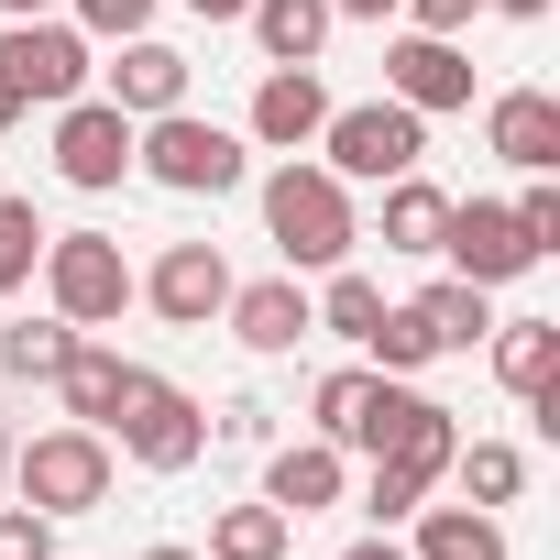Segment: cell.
Returning a JSON list of instances; mask_svg holds the SVG:
<instances>
[{
	"label": "cell",
	"mask_w": 560,
	"mask_h": 560,
	"mask_svg": "<svg viewBox=\"0 0 560 560\" xmlns=\"http://www.w3.org/2000/svg\"><path fill=\"white\" fill-rule=\"evenodd\" d=\"M264 231H275V253H287V275H330V264H352V242H363L352 187H341L330 165H298V154L264 176Z\"/></svg>",
	"instance_id": "1"
},
{
	"label": "cell",
	"mask_w": 560,
	"mask_h": 560,
	"mask_svg": "<svg viewBox=\"0 0 560 560\" xmlns=\"http://www.w3.org/2000/svg\"><path fill=\"white\" fill-rule=\"evenodd\" d=\"M132 176H154L165 198H231V187H253V143L231 121L154 110V121H132Z\"/></svg>",
	"instance_id": "2"
},
{
	"label": "cell",
	"mask_w": 560,
	"mask_h": 560,
	"mask_svg": "<svg viewBox=\"0 0 560 560\" xmlns=\"http://www.w3.org/2000/svg\"><path fill=\"white\" fill-rule=\"evenodd\" d=\"M0 472H12V494H23L34 516H100V505H110V483H121V451H110L100 429H78V418H67V429L23 440Z\"/></svg>",
	"instance_id": "3"
},
{
	"label": "cell",
	"mask_w": 560,
	"mask_h": 560,
	"mask_svg": "<svg viewBox=\"0 0 560 560\" xmlns=\"http://www.w3.org/2000/svg\"><path fill=\"white\" fill-rule=\"evenodd\" d=\"M341 187H385V176H418V154H429V121L407 110V100H330V121H319V143H308Z\"/></svg>",
	"instance_id": "4"
},
{
	"label": "cell",
	"mask_w": 560,
	"mask_h": 560,
	"mask_svg": "<svg viewBox=\"0 0 560 560\" xmlns=\"http://www.w3.org/2000/svg\"><path fill=\"white\" fill-rule=\"evenodd\" d=\"M100 440H121V462L132 472H187L198 451H209V407L187 396V385H165V374H121V407H110V429Z\"/></svg>",
	"instance_id": "5"
},
{
	"label": "cell",
	"mask_w": 560,
	"mask_h": 560,
	"mask_svg": "<svg viewBox=\"0 0 560 560\" xmlns=\"http://www.w3.org/2000/svg\"><path fill=\"white\" fill-rule=\"evenodd\" d=\"M451 451H462V418H451L440 396H418V407L396 418V440L374 451V483H363V516H374V527H407V516L429 505V483L451 472Z\"/></svg>",
	"instance_id": "6"
},
{
	"label": "cell",
	"mask_w": 560,
	"mask_h": 560,
	"mask_svg": "<svg viewBox=\"0 0 560 560\" xmlns=\"http://www.w3.org/2000/svg\"><path fill=\"white\" fill-rule=\"evenodd\" d=\"M34 275H45V308H56L67 330H110V319L132 308V264H121L110 231H56Z\"/></svg>",
	"instance_id": "7"
},
{
	"label": "cell",
	"mask_w": 560,
	"mask_h": 560,
	"mask_svg": "<svg viewBox=\"0 0 560 560\" xmlns=\"http://www.w3.org/2000/svg\"><path fill=\"white\" fill-rule=\"evenodd\" d=\"M89 78H100V67H89V34H78L67 12L0 23V100H12V110H67Z\"/></svg>",
	"instance_id": "8"
},
{
	"label": "cell",
	"mask_w": 560,
	"mask_h": 560,
	"mask_svg": "<svg viewBox=\"0 0 560 560\" xmlns=\"http://www.w3.org/2000/svg\"><path fill=\"white\" fill-rule=\"evenodd\" d=\"M407 407H418V385H407V374L341 363V374H319V396H308V440H330V451H385Z\"/></svg>",
	"instance_id": "9"
},
{
	"label": "cell",
	"mask_w": 560,
	"mask_h": 560,
	"mask_svg": "<svg viewBox=\"0 0 560 560\" xmlns=\"http://www.w3.org/2000/svg\"><path fill=\"white\" fill-rule=\"evenodd\" d=\"M56 176L89 187V198H110V187L132 176V110H110L100 89H78V100L56 110Z\"/></svg>",
	"instance_id": "10"
},
{
	"label": "cell",
	"mask_w": 560,
	"mask_h": 560,
	"mask_svg": "<svg viewBox=\"0 0 560 560\" xmlns=\"http://www.w3.org/2000/svg\"><path fill=\"white\" fill-rule=\"evenodd\" d=\"M132 298H143L165 330H209V319L231 308V264H220V242H165L154 275H132Z\"/></svg>",
	"instance_id": "11"
},
{
	"label": "cell",
	"mask_w": 560,
	"mask_h": 560,
	"mask_svg": "<svg viewBox=\"0 0 560 560\" xmlns=\"http://www.w3.org/2000/svg\"><path fill=\"white\" fill-rule=\"evenodd\" d=\"M440 264L472 275V287H516L538 253H527V231H516L505 198H451V220H440Z\"/></svg>",
	"instance_id": "12"
},
{
	"label": "cell",
	"mask_w": 560,
	"mask_h": 560,
	"mask_svg": "<svg viewBox=\"0 0 560 560\" xmlns=\"http://www.w3.org/2000/svg\"><path fill=\"white\" fill-rule=\"evenodd\" d=\"M385 100H407L418 121L472 110V56H462V34H396V45H385Z\"/></svg>",
	"instance_id": "13"
},
{
	"label": "cell",
	"mask_w": 560,
	"mask_h": 560,
	"mask_svg": "<svg viewBox=\"0 0 560 560\" xmlns=\"http://www.w3.org/2000/svg\"><path fill=\"white\" fill-rule=\"evenodd\" d=\"M319 121H330L319 67H264V89H253V110H242V143H264V154H308Z\"/></svg>",
	"instance_id": "14"
},
{
	"label": "cell",
	"mask_w": 560,
	"mask_h": 560,
	"mask_svg": "<svg viewBox=\"0 0 560 560\" xmlns=\"http://www.w3.org/2000/svg\"><path fill=\"white\" fill-rule=\"evenodd\" d=\"M220 330L242 341V352H298L319 319H308V275H253V287H231V308H220Z\"/></svg>",
	"instance_id": "15"
},
{
	"label": "cell",
	"mask_w": 560,
	"mask_h": 560,
	"mask_svg": "<svg viewBox=\"0 0 560 560\" xmlns=\"http://www.w3.org/2000/svg\"><path fill=\"white\" fill-rule=\"evenodd\" d=\"M483 143H494L516 176H560V100H549V89H494V100H483Z\"/></svg>",
	"instance_id": "16"
},
{
	"label": "cell",
	"mask_w": 560,
	"mask_h": 560,
	"mask_svg": "<svg viewBox=\"0 0 560 560\" xmlns=\"http://www.w3.org/2000/svg\"><path fill=\"white\" fill-rule=\"evenodd\" d=\"M110 89V110H132V121H154V110H187V56L165 45V34H121V67H100Z\"/></svg>",
	"instance_id": "17"
},
{
	"label": "cell",
	"mask_w": 560,
	"mask_h": 560,
	"mask_svg": "<svg viewBox=\"0 0 560 560\" xmlns=\"http://www.w3.org/2000/svg\"><path fill=\"white\" fill-rule=\"evenodd\" d=\"M341 494H352V462H341L330 440H287V451L264 462V505H275V516H330Z\"/></svg>",
	"instance_id": "18"
},
{
	"label": "cell",
	"mask_w": 560,
	"mask_h": 560,
	"mask_svg": "<svg viewBox=\"0 0 560 560\" xmlns=\"http://www.w3.org/2000/svg\"><path fill=\"white\" fill-rule=\"evenodd\" d=\"M483 341H494V385H505L516 407H538V396L560 385V319H494Z\"/></svg>",
	"instance_id": "19"
},
{
	"label": "cell",
	"mask_w": 560,
	"mask_h": 560,
	"mask_svg": "<svg viewBox=\"0 0 560 560\" xmlns=\"http://www.w3.org/2000/svg\"><path fill=\"white\" fill-rule=\"evenodd\" d=\"M407 308H418L429 352H472V341L494 330V287H472V275H429V287H418Z\"/></svg>",
	"instance_id": "20"
},
{
	"label": "cell",
	"mask_w": 560,
	"mask_h": 560,
	"mask_svg": "<svg viewBox=\"0 0 560 560\" xmlns=\"http://www.w3.org/2000/svg\"><path fill=\"white\" fill-rule=\"evenodd\" d=\"M253 45H264V67H319V45H330V0H253Z\"/></svg>",
	"instance_id": "21"
},
{
	"label": "cell",
	"mask_w": 560,
	"mask_h": 560,
	"mask_svg": "<svg viewBox=\"0 0 560 560\" xmlns=\"http://www.w3.org/2000/svg\"><path fill=\"white\" fill-rule=\"evenodd\" d=\"M121 374H132V363H121L100 330H78V352L56 363V396H67V418H78V429H110V407H121Z\"/></svg>",
	"instance_id": "22"
},
{
	"label": "cell",
	"mask_w": 560,
	"mask_h": 560,
	"mask_svg": "<svg viewBox=\"0 0 560 560\" xmlns=\"http://www.w3.org/2000/svg\"><path fill=\"white\" fill-rule=\"evenodd\" d=\"M440 483H451L462 505H483V516H505V505L527 494V451H516V440H462Z\"/></svg>",
	"instance_id": "23"
},
{
	"label": "cell",
	"mask_w": 560,
	"mask_h": 560,
	"mask_svg": "<svg viewBox=\"0 0 560 560\" xmlns=\"http://www.w3.org/2000/svg\"><path fill=\"white\" fill-rule=\"evenodd\" d=\"M407 560H505V527H494L483 505H418Z\"/></svg>",
	"instance_id": "24"
},
{
	"label": "cell",
	"mask_w": 560,
	"mask_h": 560,
	"mask_svg": "<svg viewBox=\"0 0 560 560\" xmlns=\"http://www.w3.org/2000/svg\"><path fill=\"white\" fill-rule=\"evenodd\" d=\"M287 538H298V516H275V505L253 494V505H220V516H209V549H198V560H287Z\"/></svg>",
	"instance_id": "25"
},
{
	"label": "cell",
	"mask_w": 560,
	"mask_h": 560,
	"mask_svg": "<svg viewBox=\"0 0 560 560\" xmlns=\"http://www.w3.org/2000/svg\"><path fill=\"white\" fill-rule=\"evenodd\" d=\"M440 220H451V187L385 176V253H440Z\"/></svg>",
	"instance_id": "26"
},
{
	"label": "cell",
	"mask_w": 560,
	"mask_h": 560,
	"mask_svg": "<svg viewBox=\"0 0 560 560\" xmlns=\"http://www.w3.org/2000/svg\"><path fill=\"white\" fill-rule=\"evenodd\" d=\"M78 352V330L45 308V319H12V330H0V374H12V385H56V363Z\"/></svg>",
	"instance_id": "27"
},
{
	"label": "cell",
	"mask_w": 560,
	"mask_h": 560,
	"mask_svg": "<svg viewBox=\"0 0 560 560\" xmlns=\"http://www.w3.org/2000/svg\"><path fill=\"white\" fill-rule=\"evenodd\" d=\"M45 242H56V231H45V209H34V198H0V298H23V287H34Z\"/></svg>",
	"instance_id": "28"
},
{
	"label": "cell",
	"mask_w": 560,
	"mask_h": 560,
	"mask_svg": "<svg viewBox=\"0 0 560 560\" xmlns=\"http://www.w3.org/2000/svg\"><path fill=\"white\" fill-rule=\"evenodd\" d=\"M363 363H374V374H418V363H429L418 308H385V319H374V341H363Z\"/></svg>",
	"instance_id": "29"
},
{
	"label": "cell",
	"mask_w": 560,
	"mask_h": 560,
	"mask_svg": "<svg viewBox=\"0 0 560 560\" xmlns=\"http://www.w3.org/2000/svg\"><path fill=\"white\" fill-rule=\"evenodd\" d=\"M505 209H516V231H527V253L549 264V253H560V187H549V176H527V187H516Z\"/></svg>",
	"instance_id": "30"
},
{
	"label": "cell",
	"mask_w": 560,
	"mask_h": 560,
	"mask_svg": "<svg viewBox=\"0 0 560 560\" xmlns=\"http://www.w3.org/2000/svg\"><path fill=\"white\" fill-rule=\"evenodd\" d=\"M67 23L100 34V45H121V34H154V0H67Z\"/></svg>",
	"instance_id": "31"
},
{
	"label": "cell",
	"mask_w": 560,
	"mask_h": 560,
	"mask_svg": "<svg viewBox=\"0 0 560 560\" xmlns=\"http://www.w3.org/2000/svg\"><path fill=\"white\" fill-rule=\"evenodd\" d=\"M0 560H56V516H34V505H0Z\"/></svg>",
	"instance_id": "32"
},
{
	"label": "cell",
	"mask_w": 560,
	"mask_h": 560,
	"mask_svg": "<svg viewBox=\"0 0 560 560\" xmlns=\"http://www.w3.org/2000/svg\"><path fill=\"white\" fill-rule=\"evenodd\" d=\"M341 23H396V0H330Z\"/></svg>",
	"instance_id": "33"
},
{
	"label": "cell",
	"mask_w": 560,
	"mask_h": 560,
	"mask_svg": "<svg viewBox=\"0 0 560 560\" xmlns=\"http://www.w3.org/2000/svg\"><path fill=\"white\" fill-rule=\"evenodd\" d=\"M341 560H407V549H396V538H385V527H374V538H352V549H341Z\"/></svg>",
	"instance_id": "34"
},
{
	"label": "cell",
	"mask_w": 560,
	"mask_h": 560,
	"mask_svg": "<svg viewBox=\"0 0 560 560\" xmlns=\"http://www.w3.org/2000/svg\"><path fill=\"white\" fill-rule=\"evenodd\" d=\"M45 12H67V0H0V23H45Z\"/></svg>",
	"instance_id": "35"
},
{
	"label": "cell",
	"mask_w": 560,
	"mask_h": 560,
	"mask_svg": "<svg viewBox=\"0 0 560 560\" xmlns=\"http://www.w3.org/2000/svg\"><path fill=\"white\" fill-rule=\"evenodd\" d=\"M483 12H505V23H549V0H483Z\"/></svg>",
	"instance_id": "36"
},
{
	"label": "cell",
	"mask_w": 560,
	"mask_h": 560,
	"mask_svg": "<svg viewBox=\"0 0 560 560\" xmlns=\"http://www.w3.org/2000/svg\"><path fill=\"white\" fill-rule=\"evenodd\" d=\"M187 12H198V23H242V12H253V0H187Z\"/></svg>",
	"instance_id": "37"
},
{
	"label": "cell",
	"mask_w": 560,
	"mask_h": 560,
	"mask_svg": "<svg viewBox=\"0 0 560 560\" xmlns=\"http://www.w3.org/2000/svg\"><path fill=\"white\" fill-rule=\"evenodd\" d=\"M143 560H198V549H187V538H154V549H143Z\"/></svg>",
	"instance_id": "38"
},
{
	"label": "cell",
	"mask_w": 560,
	"mask_h": 560,
	"mask_svg": "<svg viewBox=\"0 0 560 560\" xmlns=\"http://www.w3.org/2000/svg\"><path fill=\"white\" fill-rule=\"evenodd\" d=\"M12 121H23V110H12V100H0V132H12Z\"/></svg>",
	"instance_id": "39"
},
{
	"label": "cell",
	"mask_w": 560,
	"mask_h": 560,
	"mask_svg": "<svg viewBox=\"0 0 560 560\" xmlns=\"http://www.w3.org/2000/svg\"><path fill=\"white\" fill-rule=\"evenodd\" d=\"M0 462H12V429H0Z\"/></svg>",
	"instance_id": "40"
}]
</instances>
